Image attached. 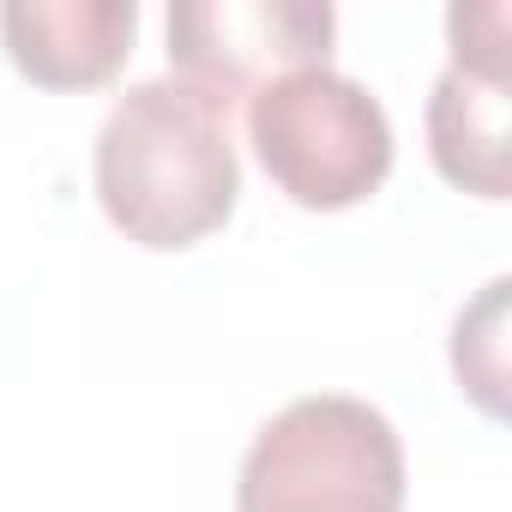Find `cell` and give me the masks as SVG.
<instances>
[{
    "label": "cell",
    "mask_w": 512,
    "mask_h": 512,
    "mask_svg": "<svg viewBox=\"0 0 512 512\" xmlns=\"http://www.w3.org/2000/svg\"><path fill=\"white\" fill-rule=\"evenodd\" d=\"M241 193V163L229 139V109L181 79L133 85L97 133V199L103 217L151 247L175 253L229 223Z\"/></svg>",
    "instance_id": "6da1fadb"
},
{
    "label": "cell",
    "mask_w": 512,
    "mask_h": 512,
    "mask_svg": "<svg viewBox=\"0 0 512 512\" xmlns=\"http://www.w3.org/2000/svg\"><path fill=\"white\" fill-rule=\"evenodd\" d=\"M235 512H404V440L350 392L296 398L253 434Z\"/></svg>",
    "instance_id": "7a4b0ae2"
},
{
    "label": "cell",
    "mask_w": 512,
    "mask_h": 512,
    "mask_svg": "<svg viewBox=\"0 0 512 512\" xmlns=\"http://www.w3.org/2000/svg\"><path fill=\"white\" fill-rule=\"evenodd\" d=\"M247 139L284 199L302 211H350L392 175V121L368 85L308 67L247 97Z\"/></svg>",
    "instance_id": "3957f363"
},
{
    "label": "cell",
    "mask_w": 512,
    "mask_h": 512,
    "mask_svg": "<svg viewBox=\"0 0 512 512\" xmlns=\"http://www.w3.org/2000/svg\"><path fill=\"white\" fill-rule=\"evenodd\" d=\"M338 13L326 0H175L169 7V79L217 97L266 91L272 79L326 67Z\"/></svg>",
    "instance_id": "277c9868"
},
{
    "label": "cell",
    "mask_w": 512,
    "mask_h": 512,
    "mask_svg": "<svg viewBox=\"0 0 512 512\" xmlns=\"http://www.w3.org/2000/svg\"><path fill=\"white\" fill-rule=\"evenodd\" d=\"M452 61L434 79L428 97V157L434 169L476 193L506 199L512 193V145H506V7H452L446 13Z\"/></svg>",
    "instance_id": "5b68a950"
},
{
    "label": "cell",
    "mask_w": 512,
    "mask_h": 512,
    "mask_svg": "<svg viewBox=\"0 0 512 512\" xmlns=\"http://www.w3.org/2000/svg\"><path fill=\"white\" fill-rule=\"evenodd\" d=\"M133 0H7L0 43L13 67L43 91H97L133 55Z\"/></svg>",
    "instance_id": "8992f818"
},
{
    "label": "cell",
    "mask_w": 512,
    "mask_h": 512,
    "mask_svg": "<svg viewBox=\"0 0 512 512\" xmlns=\"http://www.w3.org/2000/svg\"><path fill=\"white\" fill-rule=\"evenodd\" d=\"M500 332H506V278H494V284L482 290V302H476L470 314H458V332H452L458 386H464L488 416L506 410V398H500V386H506V344H500Z\"/></svg>",
    "instance_id": "52a82bcc"
}]
</instances>
